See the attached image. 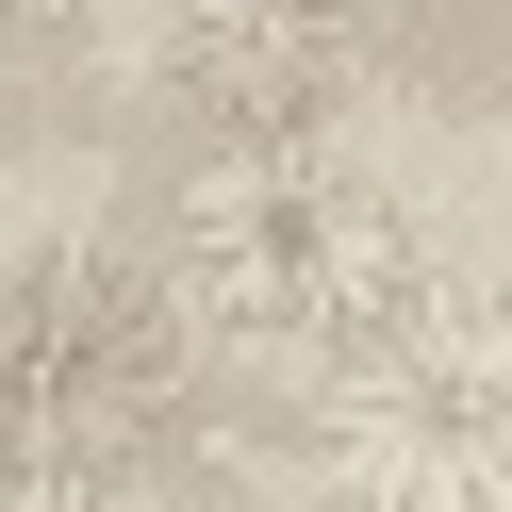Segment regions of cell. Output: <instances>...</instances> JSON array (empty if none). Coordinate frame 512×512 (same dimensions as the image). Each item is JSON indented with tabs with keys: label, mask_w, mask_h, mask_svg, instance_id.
<instances>
[{
	"label": "cell",
	"mask_w": 512,
	"mask_h": 512,
	"mask_svg": "<svg viewBox=\"0 0 512 512\" xmlns=\"http://www.w3.org/2000/svg\"><path fill=\"white\" fill-rule=\"evenodd\" d=\"M413 281H430L413 265V215L380 199L347 149H314V133H232V149H199V182L166 199L182 331L265 347V364H347Z\"/></svg>",
	"instance_id": "6da1fadb"
},
{
	"label": "cell",
	"mask_w": 512,
	"mask_h": 512,
	"mask_svg": "<svg viewBox=\"0 0 512 512\" xmlns=\"http://www.w3.org/2000/svg\"><path fill=\"white\" fill-rule=\"evenodd\" d=\"M347 512H512V281H413L331 364Z\"/></svg>",
	"instance_id": "7a4b0ae2"
},
{
	"label": "cell",
	"mask_w": 512,
	"mask_h": 512,
	"mask_svg": "<svg viewBox=\"0 0 512 512\" xmlns=\"http://www.w3.org/2000/svg\"><path fill=\"white\" fill-rule=\"evenodd\" d=\"M182 397V298L100 248L0 265V479H83Z\"/></svg>",
	"instance_id": "3957f363"
},
{
	"label": "cell",
	"mask_w": 512,
	"mask_h": 512,
	"mask_svg": "<svg viewBox=\"0 0 512 512\" xmlns=\"http://www.w3.org/2000/svg\"><path fill=\"white\" fill-rule=\"evenodd\" d=\"M116 17H133V67L232 133H298L347 83V0H116Z\"/></svg>",
	"instance_id": "277c9868"
},
{
	"label": "cell",
	"mask_w": 512,
	"mask_h": 512,
	"mask_svg": "<svg viewBox=\"0 0 512 512\" xmlns=\"http://www.w3.org/2000/svg\"><path fill=\"white\" fill-rule=\"evenodd\" d=\"M0 512H116L100 479H0Z\"/></svg>",
	"instance_id": "5b68a950"
},
{
	"label": "cell",
	"mask_w": 512,
	"mask_h": 512,
	"mask_svg": "<svg viewBox=\"0 0 512 512\" xmlns=\"http://www.w3.org/2000/svg\"><path fill=\"white\" fill-rule=\"evenodd\" d=\"M0 17H116V0H0Z\"/></svg>",
	"instance_id": "8992f818"
}]
</instances>
